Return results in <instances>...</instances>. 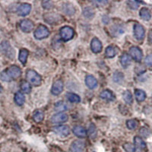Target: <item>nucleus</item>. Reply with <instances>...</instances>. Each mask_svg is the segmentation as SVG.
Masks as SVG:
<instances>
[{
    "label": "nucleus",
    "mask_w": 152,
    "mask_h": 152,
    "mask_svg": "<svg viewBox=\"0 0 152 152\" xmlns=\"http://www.w3.org/2000/svg\"><path fill=\"white\" fill-rule=\"evenodd\" d=\"M85 84H86L87 87L90 89H94L97 88V80L95 78L91 75H88L85 77Z\"/></svg>",
    "instance_id": "2eb2a0df"
},
{
    "label": "nucleus",
    "mask_w": 152,
    "mask_h": 152,
    "mask_svg": "<svg viewBox=\"0 0 152 152\" xmlns=\"http://www.w3.org/2000/svg\"><path fill=\"white\" fill-rule=\"evenodd\" d=\"M73 133L78 138H85L87 136V131L83 126H75L72 129Z\"/></svg>",
    "instance_id": "dca6fc26"
},
{
    "label": "nucleus",
    "mask_w": 152,
    "mask_h": 152,
    "mask_svg": "<svg viewBox=\"0 0 152 152\" xmlns=\"http://www.w3.org/2000/svg\"><path fill=\"white\" fill-rule=\"evenodd\" d=\"M62 10L68 15H73L75 13V9L70 3H65L62 6Z\"/></svg>",
    "instance_id": "f3484780"
},
{
    "label": "nucleus",
    "mask_w": 152,
    "mask_h": 152,
    "mask_svg": "<svg viewBox=\"0 0 152 152\" xmlns=\"http://www.w3.org/2000/svg\"><path fill=\"white\" fill-rule=\"evenodd\" d=\"M120 62H121V65L124 68H127L132 62V59L131 56L128 54H123L122 55V56L120 57Z\"/></svg>",
    "instance_id": "a211bd4d"
},
{
    "label": "nucleus",
    "mask_w": 152,
    "mask_h": 152,
    "mask_svg": "<svg viewBox=\"0 0 152 152\" xmlns=\"http://www.w3.org/2000/svg\"><path fill=\"white\" fill-rule=\"evenodd\" d=\"M113 81H116V83H121L122 81H123L124 76H123V73L122 72H116L113 74Z\"/></svg>",
    "instance_id": "72a5a7b5"
},
{
    "label": "nucleus",
    "mask_w": 152,
    "mask_h": 152,
    "mask_svg": "<svg viewBox=\"0 0 152 152\" xmlns=\"http://www.w3.org/2000/svg\"><path fill=\"white\" fill-rule=\"evenodd\" d=\"M21 75V70L18 66H12L1 73L0 78L5 81H10L11 80L19 78Z\"/></svg>",
    "instance_id": "f257e3e1"
},
{
    "label": "nucleus",
    "mask_w": 152,
    "mask_h": 152,
    "mask_svg": "<svg viewBox=\"0 0 152 152\" xmlns=\"http://www.w3.org/2000/svg\"><path fill=\"white\" fill-rule=\"evenodd\" d=\"M91 49L94 53H98L102 50V43L98 38L94 37L92 39L91 43Z\"/></svg>",
    "instance_id": "4468645a"
},
{
    "label": "nucleus",
    "mask_w": 152,
    "mask_h": 152,
    "mask_svg": "<svg viewBox=\"0 0 152 152\" xmlns=\"http://www.w3.org/2000/svg\"><path fill=\"white\" fill-rule=\"evenodd\" d=\"M140 17L142 18L143 20L145 21H149L151 18V12L147 8H142L140 10Z\"/></svg>",
    "instance_id": "6ab92c4d"
},
{
    "label": "nucleus",
    "mask_w": 152,
    "mask_h": 152,
    "mask_svg": "<svg viewBox=\"0 0 152 152\" xmlns=\"http://www.w3.org/2000/svg\"><path fill=\"white\" fill-rule=\"evenodd\" d=\"M123 148L126 152H142L140 149L137 148L135 145L131 143H126L123 145Z\"/></svg>",
    "instance_id": "bb28decb"
},
{
    "label": "nucleus",
    "mask_w": 152,
    "mask_h": 152,
    "mask_svg": "<svg viewBox=\"0 0 152 152\" xmlns=\"http://www.w3.org/2000/svg\"><path fill=\"white\" fill-rule=\"evenodd\" d=\"M34 24L33 21L29 20V19H24L20 23V28L22 30V31L25 33H29L32 30L34 29Z\"/></svg>",
    "instance_id": "9d476101"
},
{
    "label": "nucleus",
    "mask_w": 152,
    "mask_h": 152,
    "mask_svg": "<svg viewBox=\"0 0 152 152\" xmlns=\"http://www.w3.org/2000/svg\"><path fill=\"white\" fill-rule=\"evenodd\" d=\"M33 119L36 123H40L44 119V113L40 110H37L33 115Z\"/></svg>",
    "instance_id": "aec40b11"
},
{
    "label": "nucleus",
    "mask_w": 152,
    "mask_h": 152,
    "mask_svg": "<svg viewBox=\"0 0 152 152\" xmlns=\"http://www.w3.org/2000/svg\"><path fill=\"white\" fill-rule=\"evenodd\" d=\"M34 37L37 40H43V39L48 37L50 35V31L44 25H40L34 31Z\"/></svg>",
    "instance_id": "39448f33"
},
{
    "label": "nucleus",
    "mask_w": 152,
    "mask_h": 152,
    "mask_svg": "<svg viewBox=\"0 0 152 152\" xmlns=\"http://www.w3.org/2000/svg\"><path fill=\"white\" fill-rule=\"evenodd\" d=\"M116 54V51L113 46H109L106 48L105 55L107 58H113Z\"/></svg>",
    "instance_id": "c85d7f7f"
},
{
    "label": "nucleus",
    "mask_w": 152,
    "mask_h": 152,
    "mask_svg": "<svg viewBox=\"0 0 152 152\" xmlns=\"http://www.w3.org/2000/svg\"><path fill=\"white\" fill-rule=\"evenodd\" d=\"M54 109L59 113H62V111L67 110H68L67 104L64 101H59V102L56 103L55 106H54Z\"/></svg>",
    "instance_id": "b1692460"
},
{
    "label": "nucleus",
    "mask_w": 152,
    "mask_h": 152,
    "mask_svg": "<svg viewBox=\"0 0 152 152\" xmlns=\"http://www.w3.org/2000/svg\"><path fill=\"white\" fill-rule=\"evenodd\" d=\"M28 50H27L26 49H22V50H20V53H19V56L18 59L20 60V62L22 63V64H25L27 62V59H28Z\"/></svg>",
    "instance_id": "412c9836"
},
{
    "label": "nucleus",
    "mask_w": 152,
    "mask_h": 152,
    "mask_svg": "<svg viewBox=\"0 0 152 152\" xmlns=\"http://www.w3.org/2000/svg\"><path fill=\"white\" fill-rule=\"evenodd\" d=\"M26 78L28 83H31L34 86H39L41 84V76L34 70H28L26 73Z\"/></svg>",
    "instance_id": "f03ea898"
},
{
    "label": "nucleus",
    "mask_w": 152,
    "mask_h": 152,
    "mask_svg": "<svg viewBox=\"0 0 152 152\" xmlns=\"http://www.w3.org/2000/svg\"><path fill=\"white\" fill-rule=\"evenodd\" d=\"M31 10V5L30 4L22 3L21 5H20V6L18 9V15L24 17V16H27L28 15H29Z\"/></svg>",
    "instance_id": "ddd939ff"
},
{
    "label": "nucleus",
    "mask_w": 152,
    "mask_h": 152,
    "mask_svg": "<svg viewBox=\"0 0 152 152\" xmlns=\"http://www.w3.org/2000/svg\"><path fill=\"white\" fill-rule=\"evenodd\" d=\"M145 29L143 26L139 24H135L134 25V34L138 40H142L145 37Z\"/></svg>",
    "instance_id": "9b49d317"
},
{
    "label": "nucleus",
    "mask_w": 152,
    "mask_h": 152,
    "mask_svg": "<svg viewBox=\"0 0 152 152\" xmlns=\"http://www.w3.org/2000/svg\"><path fill=\"white\" fill-rule=\"evenodd\" d=\"M21 89L24 93L29 94L31 91V87L28 81H22L21 84Z\"/></svg>",
    "instance_id": "2f4dec72"
},
{
    "label": "nucleus",
    "mask_w": 152,
    "mask_h": 152,
    "mask_svg": "<svg viewBox=\"0 0 152 152\" xmlns=\"http://www.w3.org/2000/svg\"><path fill=\"white\" fill-rule=\"evenodd\" d=\"M100 97L104 100H114V95L109 90H104L100 94Z\"/></svg>",
    "instance_id": "5701e85b"
},
{
    "label": "nucleus",
    "mask_w": 152,
    "mask_h": 152,
    "mask_svg": "<svg viewBox=\"0 0 152 152\" xmlns=\"http://www.w3.org/2000/svg\"><path fill=\"white\" fill-rule=\"evenodd\" d=\"M0 50L2 53L5 56H6L9 59H14L15 58V50L12 48L10 43L7 41V40H4L0 44Z\"/></svg>",
    "instance_id": "7ed1b4c3"
},
{
    "label": "nucleus",
    "mask_w": 152,
    "mask_h": 152,
    "mask_svg": "<svg viewBox=\"0 0 152 152\" xmlns=\"http://www.w3.org/2000/svg\"><path fill=\"white\" fill-rule=\"evenodd\" d=\"M83 15L88 18H91L94 15V12L91 7H86L83 9Z\"/></svg>",
    "instance_id": "473e14b6"
},
{
    "label": "nucleus",
    "mask_w": 152,
    "mask_h": 152,
    "mask_svg": "<svg viewBox=\"0 0 152 152\" xmlns=\"http://www.w3.org/2000/svg\"><path fill=\"white\" fill-rule=\"evenodd\" d=\"M134 144H135V147L138 149L146 148V144H145L144 140H142V138H141L140 137L135 136L134 138Z\"/></svg>",
    "instance_id": "4be33fe9"
},
{
    "label": "nucleus",
    "mask_w": 152,
    "mask_h": 152,
    "mask_svg": "<svg viewBox=\"0 0 152 152\" xmlns=\"http://www.w3.org/2000/svg\"><path fill=\"white\" fill-rule=\"evenodd\" d=\"M66 97L69 102L71 103H79L81 101V98L79 96L74 93H68L66 94Z\"/></svg>",
    "instance_id": "cd10ccee"
},
{
    "label": "nucleus",
    "mask_w": 152,
    "mask_h": 152,
    "mask_svg": "<svg viewBox=\"0 0 152 152\" xmlns=\"http://www.w3.org/2000/svg\"><path fill=\"white\" fill-rule=\"evenodd\" d=\"M2 86H1V85H0V93L2 92Z\"/></svg>",
    "instance_id": "79ce46f5"
},
{
    "label": "nucleus",
    "mask_w": 152,
    "mask_h": 152,
    "mask_svg": "<svg viewBox=\"0 0 152 152\" xmlns=\"http://www.w3.org/2000/svg\"><path fill=\"white\" fill-rule=\"evenodd\" d=\"M53 132L62 137H67L70 134V129L68 126H57L52 129Z\"/></svg>",
    "instance_id": "0eeeda50"
},
{
    "label": "nucleus",
    "mask_w": 152,
    "mask_h": 152,
    "mask_svg": "<svg viewBox=\"0 0 152 152\" xmlns=\"http://www.w3.org/2000/svg\"><path fill=\"white\" fill-rule=\"evenodd\" d=\"M130 56L136 62H141L143 57L142 51L137 47H132L129 50Z\"/></svg>",
    "instance_id": "1a4fd4ad"
},
{
    "label": "nucleus",
    "mask_w": 152,
    "mask_h": 152,
    "mask_svg": "<svg viewBox=\"0 0 152 152\" xmlns=\"http://www.w3.org/2000/svg\"><path fill=\"white\" fill-rule=\"evenodd\" d=\"M123 100H124V101L126 103V104H129V105L132 104V101H133L132 95V93L129 91H125L123 92Z\"/></svg>",
    "instance_id": "c756f323"
},
{
    "label": "nucleus",
    "mask_w": 152,
    "mask_h": 152,
    "mask_svg": "<svg viewBox=\"0 0 152 152\" xmlns=\"http://www.w3.org/2000/svg\"><path fill=\"white\" fill-rule=\"evenodd\" d=\"M61 18L59 15H56V14H50V15H47L45 17V21L47 22H50V20H53L52 23L51 24H56V22L59 21V20L60 18Z\"/></svg>",
    "instance_id": "7c9ffc66"
},
{
    "label": "nucleus",
    "mask_w": 152,
    "mask_h": 152,
    "mask_svg": "<svg viewBox=\"0 0 152 152\" xmlns=\"http://www.w3.org/2000/svg\"><path fill=\"white\" fill-rule=\"evenodd\" d=\"M148 41L152 44V30H151L148 33Z\"/></svg>",
    "instance_id": "a19ab883"
},
{
    "label": "nucleus",
    "mask_w": 152,
    "mask_h": 152,
    "mask_svg": "<svg viewBox=\"0 0 152 152\" xmlns=\"http://www.w3.org/2000/svg\"><path fill=\"white\" fill-rule=\"evenodd\" d=\"M69 119V116L65 113H58L55 114L51 118V123L54 124H61V123H64L68 121Z\"/></svg>",
    "instance_id": "423d86ee"
},
{
    "label": "nucleus",
    "mask_w": 152,
    "mask_h": 152,
    "mask_svg": "<svg viewBox=\"0 0 152 152\" xmlns=\"http://www.w3.org/2000/svg\"><path fill=\"white\" fill-rule=\"evenodd\" d=\"M135 97H136V100H138V102H142L146 98V94L144 91L140 90V89H137L135 91Z\"/></svg>",
    "instance_id": "a878e982"
},
{
    "label": "nucleus",
    "mask_w": 152,
    "mask_h": 152,
    "mask_svg": "<svg viewBox=\"0 0 152 152\" xmlns=\"http://www.w3.org/2000/svg\"><path fill=\"white\" fill-rule=\"evenodd\" d=\"M126 126H127L129 129H135L138 126V123L135 119H129L126 122Z\"/></svg>",
    "instance_id": "f704fd0d"
},
{
    "label": "nucleus",
    "mask_w": 152,
    "mask_h": 152,
    "mask_svg": "<svg viewBox=\"0 0 152 152\" xmlns=\"http://www.w3.org/2000/svg\"><path fill=\"white\" fill-rule=\"evenodd\" d=\"M138 3L139 2H136V1H129L127 2V4L129 6L130 9H134V10H135V9H137L138 8Z\"/></svg>",
    "instance_id": "e433bc0d"
},
{
    "label": "nucleus",
    "mask_w": 152,
    "mask_h": 152,
    "mask_svg": "<svg viewBox=\"0 0 152 152\" xmlns=\"http://www.w3.org/2000/svg\"><path fill=\"white\" fill-rule=\"evenodd\" d=\"M63 82L62 80H57L53 84L52 89H51V92L53 95H59L63 91Z\"/></svg>",
    "instance_id": "f8f14e48"
},
{
    "label": "nucleus",
    "mask_w": 152,
    "mask_h": 152,
    "mask_svg": "<svg viewBox=\"0 0 152 152\" xmlns=\"http://www.w3.org/2000/svg\"><path fill=\"white\" fill-rule=\"evenodd\" d=\"M89 134L90 135H95V126L93 124L91 125L89 128Z\"/></svg>",
    "instance_id": "ea45409f"
},
{
    "label": "nucleus",
    "mask_w": 152,
    "mask_h": 152,
    "mask_svg": "<svg viewBox=\"0 0 152 152\" xmlns=\"http://www.w3.org/2000/svg\"><path fill=\"white\" fill-rule=\"evenodd\" d=\"M140 134L142 135V136L148 137L149 135H150V132H149V130L147 128H145V127H143V128L141 129Z\"/></svg>",
    "instance_id": "4c0bfd02"
},
{
    "label": "nucleus",
    "mask_w": 152,
    "mask_h": 152,
    "mask_svg": "<svg viewBox=\"0 0 152 152\" xmlns=\"http://www.w3.org/2000/svg\"><path fill=\"white\" fill-rule=\"evenodd\" d=\"M85 143L82 140H75L70 145V152H82L85 149Z\"/></svg>",
    "instance_id": "6e6552de"
},
{
    "label": "nucleus",
    "mask_w": 152,
    "mask_h": 152,
    "mask_svg": "<svg viewBox=\"0 0 152 152\" xmlns=\"http://www.w3.org/2000/svg\"><path fill=\"white\" fill-rule=\"evenodd\" d=\"M74 30L69 26H65L60 29V37L63 41H69L74 37Z\"/></svg>",
    "instance_id": "20e7f679"
},
{
    "label": "nucleus",
    "mask_w": 152,
    "mask_h": 152,
    "mask_svg": "<svg viewBox=\"0 0 152 152\" xmlns=\"http://www.w3.org/2000/svg\"><path fill=\"white\" fill-rule=\"evenodd\" d=\"M42 6H43V9H50L53 7V3L50 1H48V0H45V1L42 2Z\"/></svg>",
    "instance_id": "c9c22d12"
},
{
    "label": "nucleus",
    "mask_w": 152,
    "mask_h": 152,
    "mask_svg": "<svg viewBox=\"0 0 152 152\" xmlns=\"http://www.w3.org/2000/svg\"><path fill=\"white\" fill-rule=\"evenodd\" d=\"M25 101V97L21 92H18L15 95V102L18 106H22Z\"/></svg>",
    "instance_id": "393cba45"
},
{
    "label": "nucleus",
    "mask_w": 152,
    "mask_h": 152,
    "mask_svg": "<svg viewBox=\"0 0 152 152\" xmlns=\"http://www.w3.org/2000/svg\"><path fill=\"white\" fill-rule=\"evenodd\" d=\"M145 64L148 66H152V55H148L145 58Z\"/></svg>",
    "instance_id": "58836bf2"
}]
</instances>
